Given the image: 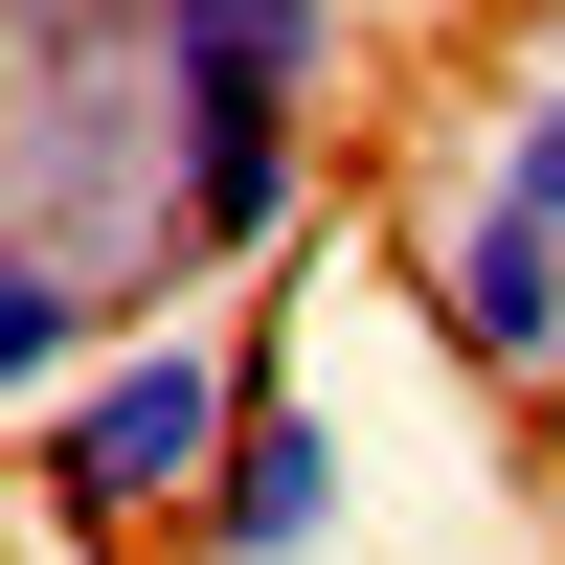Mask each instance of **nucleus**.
<instances>
[{"label":"nucleus","mask_w":565,"mask_h":565,"mask_svg":"<svg viewBox=\"0 0 565 565\" xmlns=\"http://www.w3.org/2000/svg\"><path fill=\"white\" fill-rule=\"evenodd\" d=\"M476 136H498V159H521V181H543V204H565V45H543V68H521V90H498V114H476Z\"/></svg>","instance_id":"39448f33"},{"label":"nucleus","mask_w":565,"mask_h":565,"mask_svg":"<svg viewBox=\"0 0 565 565\" xmlns=\"http://www.w3.org/2000/svg\"><path fill=\"white\" fill-rule=\"evenodd\" d=\"M407 317H430V362H452V385L565 407V204L498 159V136H452V159H430V204H407Z\"/></svg>","instance_id":"7ed1b4c3"},{"label":"nucleus","mask_w":565,"mask_h":565,"mask_svg":"<svg viewBox=\"0 0 565 565\" xmlns=\"http://www.w3.org/2000/svg\"><path fill=\"white\" fill-rule=\"evenodd\" d=\"M340 521H362V452H340V385H317L295 295H271V385H249V430H226V498H204L181 565H340Z\"/></svg>","instance_id":"20e7f679"},{"label":"nucleus","mask_w":565,"mask_h":565,"mask_svg":"<svg viewBox=\"0 0 565 565\" xmlns=\"http://www.w3.org/2000/svg\"><path fill=\"white\" fill-rule=\"evenodd\" d=\"M249 385H271V295H181V317H136L90 385L23 407V498H45V521H90V543H204Z\"/></svg>","instance_id":"f03ea898"},{"label":"nucleus","mask_w":565,"mask_h":565,"mask_svg":"<svg viewBox=\"0 0 565 565\" xmlns=\"http://www.w3.org/2000/svg\"><path fill=\"white\" fill-rule=\"evenodd\" d=\"M362 0H0V249L181 317L317 249Z\"/></svg>","instance_id":"f257e3e1"}]
</instances>
